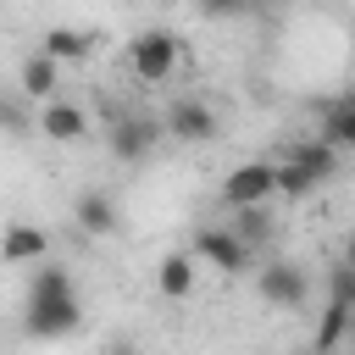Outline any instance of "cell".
I'll list each match as a JSON object with an SVG mask.
<instances>
[{
	"instance_id": "6da1fadb",
	"label": "cell",
	"mask_w": 355,
	"mask_h": 355,
	"mask_svg": "<svg viewBox=\"0 0 355 355\" xmlns=\"http://www.w3.org/2000/svg\"><path fill=\"white\" fill-rule=\"evenodd\" d=\"M78 322H83V311H78L72 277L61 266H39L33 283H28V311H22L28 338H67Z\"/></svg>"
},
{
	"instance_id": "7a4b0ae2",
	"label": "cell",
	"mask_w": 355,
	"mask_h": 355,
	"mask_svg": "<svg viewBox=\"0 0 355 355\" xmlns=\"http://www.w3.org/2000/svg\"><path fill=\"white\" fill-rule=\"evenodd\" d=\"M178 61H183V44H178L172 28H144V33L128 44V67H133L139 83H166V78L178 72Z\"/></svg>"
},
{
	"instance_id": "3957f363",
	"label": "cell",
	"mask_w": 355,
	"mask_h": 355,
	"mask_svg": "<svg viewBox=\"0 0 355 355\" xmlns=\"http://www.w3.org/2000/svg\"><path fill=\"white\" fill-rule=\"evenodd\" d=\"M194 255H200L205 266H216L222 277H233V272L250 266V244H244L233 227H200V233H194Z\"/></svg>"
},
{
	"instance_id": "277c9868",
	"label": "cell",
	"mask_w": 355,
	"mask_h": 355,
	"mask_svg": "<svg viewBox=\"0 0 355 355\" xmlns=\"http://www.w3.org/2000/svg\"><path fill=\"white\" fill-rule=\"evenodd\" d=\"M277 189H272V161H239L227 178H222V200L239 211V205H266Z\"/></svg>"
},
{
	"instance_id": "5b68a950",
	"label": "cell",
	"mask_w": 355,
	"mask_h": 355,
	"mask_svg": "<svg viewBox=\"0 0 355 355\" xmlns=\"http://www.w3.org/2000/svg\"><path fill=\"white\" fill-rule=\"evenodd\" d=\"M44 255H50V233H44V227L11 222V227L0 233V261H6V266H33V261H44Z\"/></svg>"
},
{
	"instance_id": "8992f818",
	"label": "cell",
	"mask_w": 355,
	"mask_h": 355,
	"mask_svg": "<svg viewBox=\"0 0 355 355\" xmlns=\"http://www.w3.org/2000/svg\"><path fill=\"white\" fill-rule=\"evenodd\" d=\"M305 294H311V283H305V272L300 266H288V261H272V266H261V300L266 305H305Z\"/></svg>"
},
{
	"instance_id": "52a82bcc",
	"label": "cell",
	"mask_w": 355,
	"mask_h": 355,
	"mask_svg": "<svg viewBox=\"0 0 355 355\" xmlns=\"http://www.w3.org/2000/svg\"><path fill=\"white\" fill-rule=\"evenodd\" d=\"M166 133L183 139V144H205V139H216V116H211V105H200V100H172Z\"/></svg>"
},
{
	"instance_id": "ba28073f",
	"label": "cell",
	"mask_w": 355,
	"mask_h": 355,
	"mask_svg": "<svg viewBox=\"0 0 355 355\" xmlns=\"http://www.w3.org/2000/svg\"><path fill=\"white\" fill-rule=\"evenodd\" d=\"M155 133H161V128H155L150 116H122V122H111V139H105V144H111L116 161H144L150 144H155Z\"/></svg>"
},
{
	"instance_id": "9c48e42d",
	"label": "cell",
	"mask_w": 355,
	"mask_h": 355,
	"mask_svg": "<svg viewBox=\"0 0 355 355\" xmlns=\"http://www.w3.org/2000/svg\"><path fill=\"white\" fill-rule=\"evenodd\" d=\"M39 133L55 139V144H78V139L89 133V116H83L78 105H67V100H44V111H39Z\"/></svg>"
},
{
	"instance_id": "30bf717a",
	"label": "cell",
	"mask_w": 355,
	"mask_h": 355,
	"mask_svg": "<svg viewBox=\"0 0 355 355\" xmlns=\"http://www.w3.org/2000/svg\"><path fill=\"white\" fill-rule=\"evenodd\" d=\"M17 83H22V94H28V100H55V89H61V61H50L44 50H33V55L22 61Z\"/></svg>"
},
{
	"instance_id": "8fae6325",
	"label": "cell",
	"mask_w": 355,
	"mask_h": 355,
	"mask_svg": "<svg viewBox=\"0 0 355 355\" xmlns=\"http://www.w3.org/2000/svg\"><path fill=\"white\" fill-rule=\"evenodd\" d=\"M72 216H78V227H83V233H94V239H105V233H116V205H111V194H100V189H89V194H78V205H72Z\"/></svg>"
},
{
	"instance_id": "7c38bea8",
	"label": "cell",
	"mask_w": 355,
	"mask_h": 355,
	"mask_svg": "<svg viewBox=\"0 0 355 355\" xmlns=\"http://www.w3.org/2000/svg\"><path fill=\"white\" fill-rule=\"evenodd\" d=\"M155 288L166 294V300H189L194 294V255H161V266H155Z\"/></svg>"
},
{
	"instance_id": "4fadbf2b",
	"label": "cell",
	"mask_w": 355,
	"mask_h": 355,
	"mask_svg": "<svg viewBox=\"0 0 355 355\" xmlns=\"http://www.w3.org/2000/svg\"><path fill=\"white\" fill-rule=\"evenodd\" d=\"M39 50H44L50 61H89L94 39H89V33H78V28H44Z\"/></svg>"
},
{
	"instance_id": "5bb4252c",
	"label": "cell",
	"mask_w": 355,
	"mask_h": 355,
	"mask_svg": "<svg viewBox=\"0 0 355 355\" xmlns=\"http://www.w3.org/2000/svg\"><path fill=\"white\" fill-rule=\"evenodd\" d=\"M322 144H333V150L355 144V100H333L322 111Z\"/></svg>"
},
{
	"instance_id": "9a60e30c",
	"label": "cell",
	"mask_w": 355,
	"mask_h": 355,
	"mask_svg": "<svg viewBox=\"0 0 355 355\" xmlns=\"http://www.w3.org/2000/svg\"><path fill=\"white\" fill-rule=\"evenodd\" d=\"M294 161H300V166L316 178V189H322L333 172H338V150H333V144H322V139H311V144H294Z\"/></svg>"
},
{
	"instance_id": "2e32d148",
	"label": "cell",
	"mask_w": 355,
	"mask_h": 355,
	"mask_svg": "<svg viewBox=\"0 0 355 355\" xmlns=\"http://www.w3.org/2000/svg\"><path fill=\"white\" fill-rule=\"evenodd\" d=\"M344 333H349V305H344V300H327L322 327H316V355H333V349L344 344Z\"/></svg>"
},
{
	"instance_id": "e0dca14e",
	"label": "cell",
	"mask_w": 355,
	"mask_h": 355,
	"mask_svg": "<svg viewBox=\"0 0 355 355\" xmlns=\"http://www.w3.org/2000/svg\"><path fill=\"white\" fill-rule=\"evenodd\" d=\"M233 233H239L244 244H261V239L272 233V222H266V205H239V216H233Z\"/></svg>"
},
{
	"instance_id": "ac0fdd59",
	"label": "cell",
	"mask_w": 355,
	"mask_h": 355,
	"mask_svg": "<svg viewBox=\"0 0 355 355\" xmlns=\"http://www.w3.org/2000/svg\"><path fill=\"white\" fill-rule=\"evenodd\" d=\"M0 128H6L11 139H28V128H33V122H28V111H22L17 100H0Z\"/></svg>"
},
{
	"instance_id": "d6986e66",
	"label": "cell",
	"mask_w": 355,
	"mask_h": 355,
	"mask_svg": "<svg viewBox=\"0 0 355 355\" xmlns=\"http://www.w3.org/2000/svg\"><path fill=\"white\" fill-rule=\"evenodd\" d=\"M261 0H200V11L205 17H244V11H255Z\"/></svg>"
},
{
	"instance_id": "ffe728a7",
	"label": "cell",
	"mask_w": 355,
	"mask_h": 355,
	"mask_svg": "<svg viewBox=\"0 0 355 355\" xmlns=\"http://www.w3.org/2000/svg\"><path fill=\"white\" fill-rule=\"evenodd\" d=\"M327 288H333V300H344V305H349V294H355V272H349V266H333Z\"/></svg>"
},
{
	"instance_id": "44dd1931",
	"label": "cell",
	"mask_w": 355,
	"mask_h": 355,
	"mask_svg": "<svg viewBox=\"0 0 355 355\" xmlns=\"http://www.w3.org/2000/svg\"><path fill=\"white\" fill-rule=\"evenodd\" d=\"M111 355H128V349H111Z\"/></svg>"
}]
</instances>
